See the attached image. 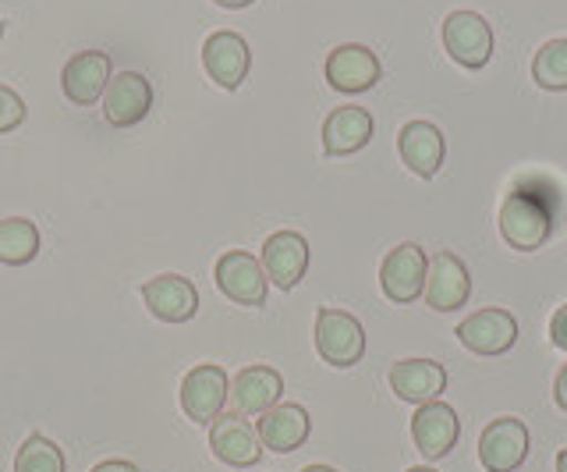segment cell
<instances>
[{
  "mask_svg": "<svg viewBox=\"0 0 567 472\" xmlns=\"http://www.w3.org/2000/svg\"><path fill=\"white\" fill-rule=\"evenodd\" d=\"M501 235L511 249L536 253L554 235V209H549L536 192L514 188L501 206Z\"/></svg>",
  "mask_w": 567,
  "mask_h": 472,
  "instance_id": "6da1fadb",
  "label": "cell"
},
{
  "mask_svg": "<svg viewBox=\"0 0 567 472\" xmlns=\"http://www.w3.org/2000/svg\"><path fill=\"white\" fill-rule=\"evenodd\" d=\"M316 352L327 366H337V370H348V366L362 362L365 356L362 324L344 309L323 306L316 312Z\"/></svg>",
  "mask_w": 567,
  "mask_h": 472,
  "instance_id": "7a4b0ae2",
  "label": "cell"
},
{
  "mask_svg": "<svg viewBox=\"0 0 567 472\" xmlns=\"http://www.w3.org/2000/svg\"><path fill=\"white\" fill-rule=\"evenodd\" d=\"M425 270H430V256L415 242H401L398 249H390L380 264V288L390 302L412 306L425 291Z\"/></svg>",
  "mask_w": 567,
  "mask_h": 472,
  "instance_id": "3957f363",
  "label": "cell"
},
{
  "mask_svg": "<svg viewBox=\"0 0 567 472\" xmlns=\"http://www.w3.org/2000/svg\"><path fill=\"white\" fill-rule=\"evenodd\" d=\"M227 394H230V377L217 362H203V366H195V370H188L182 380V391H177L185 415L199 427H209L213 419L224 412Z\"/></svg>",
  "mask_w": 567,
  "mask_h": 472,
  "instance_id": "277c9868",
  "label": "cell"
},
{
  "mask_svg": "<svg viewBox=\"0 0 567 472\" xmlns=\"http://www.w3.org/2000/svg\"><path fill=\"white\" fill-rule=\"evenodd\" d=\"M217 288L227 295L235 306H248V309H259L266 306V291H270V277H266L262 264L245 249H230L217 259Z\"/></svg>",
  "mask_w": 567,
  "mask_h": 472,
  "instance_id": "5b68a950",
  "label": "cell"
},
{
  "mask_svg": "<svg viewBox=\"0 0 567 472\" xmlns=\"http://www.w3.org/2000/svg\"><path fill=\"white\" fill-rule=\"evenodd\" d=\"M443 50L461 68H486L493 58V29L475 11H451L443 19Z\"/></svg>",
  "mask_w": 567,
  "mask_h": 472,
  "instance_id": "8992f818",
  "label": "cell"
},
{
  "mask_svg": "<svg viewBox=\"0 0 567 472\" xmlns=\"http://www.w3.org/2000/svg\"><path fill=\"white\" fill-rule=\"evenodd\" d=\"M532 437L528 427L518 415H501L486 423L483 437H478V462L486 472H514L528 459Z\"/></svg>",
  "mask_w": 567,
  "mask_h": 472,
  "instance_id": "52a82bcc",
  "label": "cell"
},
{
  "mask_svg": "<svg viewBox=\"0 0 567 472\" xmlns=\"http://www.w3.org/2000/svg\"><path fill=\"white\" fill-rule=\"evenodd\" d=\"M209 451H213V459L230 469H252L262 459V444H259L256 427L235 409L220 412L209 423Z\"/></svg>",
  "mask_w": 567,
  "mask_h": 472,
  "instance_id": "ba28073f",
  "label": "cell"
},
{
  "mask_svg": "<svg viewBox=\"0 0 567 472\" xmlns=\"http://www.w3.org/2000/svg\"><path fill=\"white\" fill-rule=\"evenodd\" d=\"M323 75L330 82V90L344 93V96H354V93H369L372 85L380 82L383 68H380V58L372 54L369 47L362 43H341L330 50V58L323 64Z\"/></svg>",
  "mask_w": 567,
  "mask_h": 472,
  "instance_id": "9c48e42d",
  "label": "cell"
},
{
  "mask_svg": "<svg viewBox=\"0 0 567 472\" xmlns=\"http://www.w3.org/2000/svg\"><path fill=\"white\" fill-rule=\"evenodd\" d=\"M422 299L436 312H454L472 299V274L465 259L454 253L430 256V270H425V291Z\"/></svg>",
  "mask_w": 567,
  "mask_h": 472,
  "instance_id": "30bf717a",
  "label": "cell"
},
{
  "mask_svg": "<svg viewBox=\"0 0 567 472\" xmlns=\"http://www.w3.org/2000/svg\"><path fill=\"white\" fill-rule=\"evenodd\" d=\"M153 111V85L142 72H121L103 93V117L114 129H135Z\"/></svg>",
  "mask_w": 567,
  "mask_h": 472,
  "instance_id": "8fae6325",
  "label": "cell"
},
{
  "mask_svg": "<svg viewBox=\"0 0 567 472\" xmlns=\"http://www.w3.org/2000/svg\"><path fill=\"white\" fill-rule=\"evenodd\" d=\"M457 341L475 356H504L518 341V320L507 309H478L461 320Z\"/></svg>",
  "mask_w": 567,
  "mask_h": 472,
  "instance_id": "7c38bea8",
  "label": "cell"
},
{
  "mask_svg": "<svg viewBox=\"0 0 567 472\" xmlns=\"http://www.w3.org/2000/svg\"><path fill=\"white\" fill-rule=\"evenodd\" d=\"M142 302L164 324H188L199 312V291L182 274H159L142 285Z\"/></svg>",
  "mask_w": 567,
  "mask_h": 472,
  "instance_id": "4fadbf2b",
  "label": "cell"
},
{
  "mask_svg": "<svg viewBox=\"0 0 567 472\" xmlns=\"http://www.w3.org/2000/svg\"><path fill=\"white\" fill-rule=\"evenodd\" d=\"M390 391H394L408 406H430L440 401V394L447 391V370L436 359H401L390 366Z\"/></svg>",
  "mask_w": 567,
  "mask_h": 472,
  "instance_id": "5bb4252c",
  "label": "cell"
},
{
  "mask_svg": "<svg viewBox=\"0 0 567 472\" xmlns=\"http://www.w3.org/2000/svg\"><path fill=\"white\" fill-rule=\"evenodd\" d=\"M111 79H114L111 58H106L103 50H79V54L64 64L61 90L75 107H93L96 100H103Z\"/></svg>",
  "mask_w": 567,
  "mask_h": 472,
  "instance_id": "9a60e30c",
  "label": "cell"
},
{
  "mask_svg": "<svg viewBox=\"0 0 567 472\" xmlns=\"http://www.w3.org/2000/svg\"><path fill=\"white\" fill-rule=\"evenodd\" d=\"M259 264L280 291H291L301 285V277L309 270V242L298 232H274L262 242Z\"/></svg>",
  "mask_w": 567,
  "mask_h": 472,
  "instance_id": "2e32d148",
  "label": "cell"
},
{
  "mask_svg": "<svg viewBox=\"0 0 567 472\" xmlns=\"http://www.w3.org/2000/svg\"><path fill=\"white\" fill-rule=\"evenodd\" d=\"M461 437V419L447 406V401H430V406H419L412 419V441L430 462L447 459Z\"/></svg>",
  "mask_w": 567,
  "mask_h": 472,
  "instance_id": "e0dca14e",
  "label": "cell"
},
{
  "mask_svg": "<svg viewBox=\"0 0 567 472\" xmlns=\"http://www.w3.org/2000/svg\"><path fill=\"white\" fill-rule=\"evenodd\" d=\"M248 64H252V54H248V43L238 37V32L220 29V32H213V37H206L203 68L220 90H238L248 75Z\"/></svg>",
  "mask_w": 567,
  "mask_h": 472,
  "instance_id": "ac0fdd59",
  "label": "cell"
},
{
  "mask_svg": "<svg viewBox=\"0 0 567 472\" xmlns=\"http://www.w3.org/2000/svg\"><path fill=\"white\" fill-rule=\"evenodd\" d=\"M398 153L404 167L419 178H436L443 156H447V143H443V132L433 121H408L398 132Z\"/></svg>",
  "mask_w": 567,
  "mask_h": 472,
  "instance_id": "d6986e66",
  "label": "cell"
},
{
  "mask_svg": "<svg viewBox=\"0 0 567 472\" xmlns=\"http://www.w3.org/2000/svg\"><path fill=\"white\" fill-rule=\"evenodd\" d=\"M284 394V377L274 366H245V370L230 380V406L241 415H262L274 406H280Z\"/></svg>",
  "mask_w": 567,
  "mask_h": 472,
  "instance_id": "ffe728a7",
  "label": "cell"
},
{
  "mask_svg": "<svg viewBox=\"0 0 567 472\" xmlns=\"http://www.w3.org/2000/svg\"><path fill=\"white\" fill-rule=\"evenodd\" d=\"M309 430H312V419L301 406H291V401H284V406H274L270 412L259 415L256 423V433H259V444L274 454H291L298 451L301 444L309 441Z\"/></svg>",
  "mask_w": 567,
  "mask_h": 472,
  "instance_id": "44dd1931",
  "label": "cell"
},
{
  "mask_svg": "<svg viewBox=\"0 0 567 472\" xmlns=\"http://www.w3.org/2000/svg\"><path fill=\"white\" fill-rule=\"evenodd\" d=\"M372 138V114L365 107H337L323 121V153L348 156L369 146Z\"/></svg>",
  "mask_w": 567,
  "mask_h": 472,
  "instance_id": "7402d4cb",
  "label": "cell"
},
{
  "mask_svg": "<svg viewBox=\"0 0 567 472\" xmlns=\"http://www.w3.org/2000/svg\"><path fill=\"white\" fill-rule=\"evenodd\" d=\"M35 256H40V227H35L29 217L0 220V264L25 267Z\"/></svg>",
  "mask_w": 567,
  "mask_h": 472,
  "instance_id": "603a6c76",
  "label": "cell"
},
{
  "mask_svg": "<svg viewBox=\"0 0 567 472\" xmlns=\"http://www.w3.org/2000/svg\"><path fill=\"white\" fill-rule=\"evenodd\" d=\"M14 472H68L64 451L43 433L25 437V444L14 454Z\"/></svg>",
  "mask_w": 567,
  "mask_h": 472,
  "instance_id": "cb8c5ba5",
  "label": "cell"
},
{
  "mask_svg": "<svg viewBox=\"0 0 567 472\" xmlns=\"http://www.w3.org/2000/svg\"><path fill=\"white\" fill-rule=\"evenodd\" d=\"M532 79L549 93L567 90V40H549L539 47L536 61H532Z\"/></svg>",
  "mask_w": 567,
  "mask_h": 472,
  "instance_id": "d4e9b609",
  "label": "cell"
},
{
  "mask_svg": "<svg viewBox=\"0 0 567 472\" xmlns=\"http://www.w3.org/2000/svg\"><path fill=\"white\" fill-rule=\"evenodd\" d=\"M25 121V100L11 85H0V135L14 132Z\"/></svg>",
  "mask_w": 567,
  "mask_h": 472,
  "instance_id": "484cf974",
  "label": "cell"
},
{
  "mask_svg": "<svg viewBox=\"0 0 567 472\" xmlns=\"http://www.w3.org/2000/svg\"><path fill=\"white\" fill-rule=\"evenodd\" d=\"M549 341L567 352V306H560L554 317H549Z\"/></svg>",
  "mask_w": 567,
  "mask_h": 472,
  "instance_id": "4316f807",
  "label": "cell"
},
{
  "mask_svg": "<svg viewBox=\"0 0 567 472\" xmlns=\"http://www.w3.org/2000/svg\"><path fill=\"white\" fill-rule=\"evenodd\" d=\"M554 398H557V406L567 412V362L560 366V373H557V380H554Z\"/></svg>",
  "mask_w": 567,
  "mask_h": 472,
  "instance_id": "83f0119b",
  "label": "cell"
},
{
  "mask_svg": "<svg viewBox=\"0 0 567 472\" xmlns=\"http://www.w3.org/2000/svg\"><path fill=\"white\" fill-rule=\"evenodd\" d=\"M93 472H138L132 462H124V459H106L100 465H93Z\"/></svg>",
  "mask_w": 567,
  "mask_h": 472,
  "instance_id": "f1b7e54d",
  "label": "cell"
},
{
  "mask_svg": "<svg viewBox=\"0 0 567 472\" xmlns=\"http://www.w3.org/2000/svg\"><path fill=\"white\" fill-rule=\"evenodd\" d=\"M213 4H220V8H227V11H241V8H248V4H256V0H213Z\"/></svg>",
  "mask_w": 567,
  "mask_h": 472,
  "instance_id": "f546056e",
  "label": "cell"
},
{
  "mask_svg": "<svg viewBox=\"0 0 567 472\" xmlns=\"http://www.w3.org/2000/svg\"><path fill=\"white\" fill-rule=\"evenodd\" d=\"M557 472H567V448L557 451Z\"/></svg>",
  "mask_w": 567,
  "mask_h": 472,
  "instance_id": "4dcf8cb0",
  "label": "cell"
},
{
  "mask_svg": "<svg viewBox=\"0 0 567 472\" xmlns=\"http://www.w3.org/2000/svg\"><path fill=\"white\" fill-rule=\"evenodd\" d=\"M301 472H337V469H330V465H306Z\"/></svg>",
  "mask_w": 567,
  "mask_h": 472,
  "instance_id": "1f68e13d",
  "label": "cell"
},
{
  "mask_svg": "<svg viewBox=\"0 0 567 472\" xmlns=\"http://www.w3.org/2000/svg\"><path fill=\"white\" fill-rule=\"evenodd\" d=\"M408 472H436V469H422V465H415V469H408Z\"/></svg>",
  "mask_w": 567,
  "mask_h": 472,
  "instance_id": "d6a6232c",
  "label": "cell"
},
{
  "mask_svg": "<svg viewBox=\"0 0 567 472\" xmlns=\"http://www.w3.org/2000/svg\"><path fill=\"white\" fill-rule=\"evenodd\" d=\"M0 40H4V22H0Z\"/></svg>",
  "mask_w": 567,
  "mask_h": 472,
  "instance_id": "836d02e7",
  "label": "cell"
}]
</instances>
